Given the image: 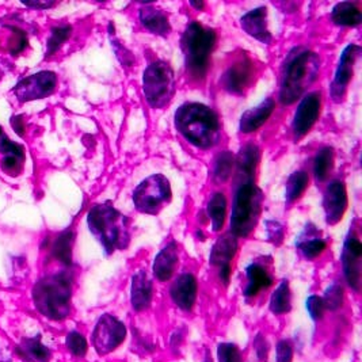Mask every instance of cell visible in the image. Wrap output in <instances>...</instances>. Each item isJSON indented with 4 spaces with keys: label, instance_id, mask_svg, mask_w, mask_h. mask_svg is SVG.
<instances>
[{
    "label": "cell",
    "instance_id": "cell-1",
    "mask_svg": "<svg viewBox=\"0 0 362 362\" xmlns=\"http://www.w3.org/2000/svg\"><path fill=\"white\" fill-rule=\"evenodd\" d=\"M320 57L313 50L298 47L291 50L282 66L280 102L292 105L301 98L317 79Z\"/></svg>",
    "mask_w": 362,
    "mask_h": 362
},
{
    "label": "cell",
    "instance_id": "cell-2",
    "mask_svg": "<svg viewBox=\"0 0 362 362\" xmlns=\"http://www.w3.org/2000/svg\"><path fill=\"white\" fill-rule=\"evenodd\" d=\"M175 127L190 144L201 149L214 147L221 134L218 115L209 106L197 102L182 105L175 113Z\"/></svg>",
    "mask_w": 362,
    "mask_h": 362
},
{
    "label": "cell",
    "instance_id": "cell-3",
    "mask_svg": "<svg viewBox=\"0 0 362 362\" xmlns=\"http://www.w3.org/2000/svg\"><path fill=\"white\" fill-rule=\"evenodd\" d=\"M129 218L110 202L94 205L87 214V226L107 255L129 246Z\"/></svg>",
    "mask_w": 362,
    "mask_h": 362
},
{
    "label": "cell",
    "instance_id": "cell-4",
    "mask_svg": "<svg viewBox=\"0 0 362 362\" xmlns=\"http://www.w3.org/2000/svg\"><path fill=\"white\" fill-rule=\"evenodd\" d=\"M216 40L217 35L214 29L205 28L197 21L192 22L182 34L181 47L185 54V66L193 79L202 81L206 76Z\"/></svg>",
    "mask_w": 362,
    "mask_h": 362
},
{
    "label": "cell",
    "instance_id": "cell-5",
    "mask_svg": "<svg viewBox=\"0 0 362 362\" xmlns=\"http://www.w3.org/2000/svg\"><path fill=\"white\" fill-rule=\"evenodd\" d=\"M71 296L72 285L66 273L47 276L34 285V305L50 320L66 319L71 313Z\"/></svg>",
    "mask_w": 362,
    "mask_h": 362
},
{
    "label": "cell",
    "instance_id": "cell-6",
    "mask_svg": "<svg viewBox=\"0 0 362 362\" xmlns=\"http://www.w3.org/2000/svg\"><path fill=\"white\" fill-rule=\"evenodd\" d=\"M264 194L254 182H243L236 190L232 214L230 233L236 238H247L258 224L262 211Z\"/></svg>",
    "mask_w": 362,
    "mask_h": 362
},
{
    "label": "cell",
    "instance_id": "cell-7",
    "mask_svg": "<svg viewBox=\"0 0 362 362\" xmlns=\"http://www.w3.org/2000/svg\"><path fill=\"white\" fill-rule=\"evenodd\" d=\"M143 91L151 107H165L175 94L174 69L162 60L151 63L143 75Z\"/></svg>",
    "mask_w": 362,
    "mask_h": 362
},
{
    "label": "cell",
    "instance_id": "cell-8",
    "mask_svg": "<svg viewBox=\"0 0 362 362\" xmlns=\"http://www.w3.org/2000/svg\"><path fill=\"white\" fill-rule=\"evenodd\" d=\"M173 198L170 181L162 174L146 178L133 192V204L141 214H158Z\"/></svg>",
    "mask_w": 362,
    "mask_h": 362
},
{
    "label": "cell",
    "instance_id": "cell-9",
    "mask_svg": "<svg viewBox=\"0 0 362 362\" xmlns=\"http://www.w3.org/2000/svg\"><path fill=\"white\" fill-rule=\"evenodd\" d=\"M127 338V326L113 315H102L94 327L91 341L100 356L115 351Z\"/></svg>",
    "mask_w": 362,
    "mask_h": 362
},
{
    "label": "cell",
    "instance_id": "cell-10",
    "mask_svg": "<svg viewBox=\"0 0 362 362\" xmlns=\"http://www.w3.org/2000/svg\"><path fill=\"white\" fill-rule=\"evenodd\" d=\"M57 87V75L52 71H41L17 83L13 88L19 102H30L35 99L47 98Z\"/></svg>",
    "mask_w": 362,
    "mask_h": 362
},
{
    "label": "cell",
    "instance_id": "cell-11",
    "mask_svg": "<svg viewBox=\"0 0 362 362\" xmlns=\"http://www.w3.org/2000/svg\"><path fill=\"white\" fill-rule=\"evenodd\" d=\"M360 52H361L360 47L356 44H349L342 52L338 66H337L335 75H334V81L329 87L331 97L334 100L341 102L345 97L347 87H349L350 81L353 78V74H354V66L357 63Z\"/></svg>",
    "mask_w": 362,
    "mask_h": 362
},
{
    "label": "cell",
    "instance_id": "cell-12",
    "mask_svg": "<svg viewBox=\"0 0 362 362\" xmlns=\"http://www.w3.org/2000/svg\"><path fill=\"white\" fill-rule=\"evenodd\" d=\"M362 243L354 230H350L342 252V266L347 285L356 292L361 286Z\"/></svg>",
    "mask_w": 362,
    "mask_h": 362
},
{
    "label": "cell",
    "instance_id": "cell-13",
    "mask_svg": "<svg viewBox=\"0 0 362 362\" xmlns=\"http://www.w3.org/2000/svg\"><path fill=\"white\" fill-rule=\"evenodd\" d=\"M320 107H322V97L319 93H310L300 102L292 122L295 140H301L313 129L315 122L319 118Z\"/></svg>",
    "mask_w": 362,
    "mask_h": 362
},
{
    "label": "cell",
    "instance_id": "cell-14",
    "mask_svg": "<svg viewBox=\"0 0 362 362\" xmlns=\"http://www.w3.org/2000/svg\"><path fill=\"white\" fill-rule=\"evenodd\" d=\"M254 64L250 59H240L233 63L221 76V86L233 95H242L252 82Z\"/></svg>",
    "mask_w": 362,
    "mask_h": 362
},
{
    "label": "cell",
    "instance_id": "cell-15",
    "mask_svg": "<svg viewBox=\"0 0 362 362\" xmlns=\"http://www.w3.org/2000/svg\"><path fill=\"white\" fill-rule=\"evenodd\" d=\"M323 209L329 226H335L344 218L347 209V190L344 182H331L327 186L323 196Z\"/></svg>",
    "mask_w": 362,
    "mask_h": 362
},
{
    "label": "cell",
    "instance_id": "cell-16",
    "mask_svg": "<svg viewBox=\"0 0 362 362\" xmlns=\"http://www.w3.org/2000/svg\"><path fill=\"white\" fill-rule=\"evenodd\" d=\"M197 279L192 273H183L174 281L170 295L174 304L185 313L193 310L197 300Z\"/></svg>",
    "mask_w": 362,
    "mask_h": 362
},
{
    "label": "cell",
    "instance_id": "cell-17",
    "mask_svg": "<svg viewBox=\"0 0 362 362\" xmlns=\"http://www.w3.org/2000/svg\"><path fill=\"white\" fill-rule=\"evenodd\" d=\"M240 25H242V29L255 40L264 44H270L273 41V35L267 28L266 7H258L248 11L247 14L240 18Z\"/></svg>",
    "mask_w": 362,
    "mask_h": 362
},
{
    "label": "cell",
    "instance_id": "cell-18",
    "mask_svg": "<svg viewBox=\"0 0 362 362\" xmlns=\"http://www.w3.org/2000/svg\"><path fill=\"white\" fill-rule=\"evenodd\" d=\"M178 262H180V258H178V247H177V245L175 243L167 245L155 257L153 266H152L155 279L160 281V282L171 280L173 276L177 272Z\"/></svg>",
    "mask_w": 362,
    "mask_h": 362
},
{
    "label": "cell",
    "instance_id": "cell-19",
    "mask_svg": "<svg viewBox=\"0 0 362 362\" xmlns=\"http://www.w3.org/2000/svg\"><path fill=\"white\" fill-rule=\"evenodd\" d=\"M152 281L149 280L148 274L144 270L133 274L131 282V304L133 310L141 313L147 310L152 303Z\"/></svg>",
    "mask_w": 362,
    "mask_h": 362
},
{
    "label": "cell",
    "instance_id": "cell-20",
    "mask_svg": "<svg viewBox=\"0 0 362 362\" xmlns=\"http://www.w3.org/2000/svg\"><path fill=\"white\" fill-rule=\"evenodd\" d=\"M274 107H276V100L273 98H266L257 107H252L247 112H245L240 117V122H239L240 132L252 133L258 131L270 118V115L274 112Z\"/></svg>",
    "mask_w": 362,
    "mask_h": 362
},
{
    "label": "cell",
    "instance_id": "cell-21",
    "mask_svg": "<svg viewBox=\"0 0 362 362\" xmlns=\"http://www.w3.org/2000/svg\"><path fill=\"white\" fill-rule=\"evenodd\" d=\"M139 18L141 25L152 34L167 37L171 32V25L167 14L153 6L146 4L144 7H141L139 11Z\"/></svg>",
    "mask_w": 362,
    "mask_h": 362
},
{
    "label": "cell",
    "instance_id": "cell-22",
    "mask_svg": "<svg viewBox=\"0 0 362 362\" xmlns=\"http://www.w3.org/2000/svg\"><path fill=\"white\" fill-rule=\"evenodd\" d=\"M259 159H261V151L257 144L247 143L240 148L236 159V165L239 171V180L242 183L254 182L252 180L255 175V170L259 163Z\"/></svg>",
    "mask_w": 362,
    "mask_h": 362
},
{
    "label": "cell",
    "instance_id": "cell-23",
    "mask_svg": "<svg viewBox=\"0 0 362 362\" xmlns=\"http://www.w3.org/2000/svg\"><path fill=\"white\" fill-rule=\"evenodd\" d=\"M236 251H238V239L235 235L227 232L221 235L214 243V248L211 251L209 262L218 269L224 266H230V261L233 259Z\"/></svg>",
    "mask_w": 362,
    "mask_h": 362
},
{
    "label": "cell",
    "instance_id": "cell-24",
    "mask_svg": "<svg viewBox=\"0 0 362 362\" xmlns=\"http://www.w3.org/2000/svg\"><path fill=\"white\" fill-rule=\"evenodd\" d=\"M246 276H247V286L245 289V296L248 298L257 296L259 292L273 285L272 276L261 264H250L246 269Z\"/></svg>",
    "mask_w": 362,
    "mask_h": 362
},
{
    "label": "cell",
    "instance_id": "cell-25",
    "mask_svg": "<svg viewBox=\"0 0 362 362\" xmlns=\"http://www.w3.org/2000/svg\"><path fill=\"white\" fill-rule=\"evenodd\" d=\"M331 19L337 26L356 28L361 25L362 13L357 3L342 1L338 3L331 13Z\"/></svg>",
    "mask_w": 362,
    "mask_h": 362
},
{
    "label": "cell",
    "instance_id": "cell-26",
    "mask_svg": "<svg viewBox=\"0 0 362 362\" xmlns=\"http://www.w3.org/2000/svg\"><path fill=\"white\" fill-rule=\"evenodd\" d=\"M16 350L18 356L26 362H48L50 360V350L41 344L40 337L23 339Z\"/></svg>",
    "mask_w": 362,
    "mask_h": 362
},
{
    "label": "cell",
    "instance_id": "cell-27",
    "mask_svg": "<svg viewBox=\"0 0 362 362\" xmlns=\"http://www.w3.org/2000/svg\"><path fill=\"white\" fill-rule=\"evenodd\" d=\"M297 250L300 251V254L305 258L313 261L315 258H317L326 247L327 243L325 239H322L317 235H313V232L308 230V232H303V235L300 236V239L297 240Z\"/></svg>",
    "mask_w": 362,
    "mask_h": 362
},
{
    "label": "cell",
    "instance_id": "cell-28",
    "mask_svg": "<svg viewBox=\"0 0 362 362\" xmlns=\"http://www.w3.org/2000/svg\"><path fill=\"white\" fill-rule=\"evenodd\" d=\"M206 212L211 218L214 230H221L227 216V198L223 193H214L209 199Z\"/></svg>",
    "mask_w": 362,
    "mask_h": 362
},
{
    "label": "cell",
    "instance_id": "cell-29",
    "mask_svg": "<svg viewBox=\"0 0 362 362\" xmlns=\"http://www.w3.org/2000/svg\"><path fill=\"white\" fill-rule=\"evenodd\" d=\"M270 311L274 315H285L292 310V293L289 281L284 280L270 298Z\"/></svg>",
    "mask_w": 362,
    "mask_h": 362
},
{
    "label": "cell",
    "instance_id": "cell-30",
    "mask_svg": "<svg viewBox=\"0 0 362 362\" xmlns=\"http://www.w3.org/2000/svg\"><path fill=\"white\" fill-rule=\"evenodd\" d=\"M72 246H74V232L72 230H63L53 243V247H52L53 257L66 266H71Z\"/></svg>",
    "mask_w": 362,
    "mask_h": 362
},
{
    "label": "cell",
    "instance_id": "cell-31",
    "mask_svg": "<svg viewBox=\"0 0 362 362\" xmlns=\"http://www.w3.org/2000/svg\"><path fill=\"white\" fill-rule=\"evenodd\" d=\"M310 183V177L305 171H296L293 173L289 180L286 182V189H285V199L288 204L296 202L298 198L303 196L305 192L307 186Z\"/></svg>",
    "mask_w": 362,
    "mask_h": 362
},
{
    "label": "cell",
    "instance_id": "cell-32",
    "mask_svg": "<svg viewBox=\"0 0 362 362\" xmlns=\"http://www.w3.org/2000/svg\"><path fill=\"white\" fill-rule=\"evenodd\" d=\"M334 163V151L329 147H325L316 153L313 162V174L317 182H323L329 175Z\"/></svg>",
    "mask_w": 362,
    "mask_h": 362
},
{
    "label": "cell",
    "instance_id": "cell-33",
    "mask_svg": "<svg viewBox=\"0 0 362 362\" xmlns=\"http://www.w3.org/2000/svg\"><path fill=\"white\" fill-rule=\"evenodd\" d=\"M233 167V155L224 151L217 155L214 165V181L216 183H226L230 180Z\"/></svg>",
    "mask_w": 362,
    "mask_h": 362
},
{
    "label": "cell",
    "instance_id": "cell-34",
    "mask_svg": "<svg viewBox=\"0 0 362 362\" xmlns=\"http://www.w3.org/2000/svg\"><path fill=\"white\" fill-rule=\"evenodd\" d=\"M72 33V28L69 25H62L52 29V33L47 42V57L54 54L57 50L62 48V45L69 38Z\"/></svg>",
    "mask_w": 362,
    "mask_h": 362
},
{
    "label": "cell",
    "instance_id": "cell-35",
    "mask_svg": "<svg viewBox=\"0 0 362 362\" xmlns=\"http://www.w3.org/2000/svg\"><path fill=\"white\" fill-rule=\"evenodd\" d=\"M325 308L329 311H337L344 304V288L339 282L331 284L325 292V296L322 297Z\"/></svg>",
    "mask_w": 362,
    "mask_h": 362
},
{
    "label": "cell",
    "instance_id": "cell-36",
    "mask_svg": "<svg viewBox=\"0 0 362 362\" xmlns=\"http://www.w3.org/2000/svg\"><path fill=\"white\" fill-rule=\"evenodd\" d=\"M66 344L68 350L76 357H84L87 350H88L86 338L78 331H71L66 335Z\"/></svg>",
    "mask_w": 362,
    "mask_h": 362
},
{
    "label": "cell",
    "instance_id": "cell-37",
    "mask_svg": "<svg viewBox=\"0 0 362 362\" xmlns=\"http://www.w3.org/2000/svg\"><path fill=\"white\" fill-rule=\"evenodd\" d=\"M218 362H243L239 347L233 344H220L217 346Z\"/></svg>",
    "mask_w": 362,
    "mask_h": 362
},
{
    "label": "cell",
    "instance_id": "cell-38",
    "mask_svg": "<svg viewBox=\"0 0 362 362\" xmlns=\"http://www.w3.org/2000/svg\"><path fill=\"white\" fill-rule=\"evenodd\" d=\"M10 29L13 34L8 38V50L13 56H18L19 53H22V50L28 47V35L23 30H21L18 28L10 26Z\"/></svg>",
    "mask_w": 362,
    "mask_h": 362
},
{
    "label": "cell",
    "instance_id": "cell-39",
    "mask_svg": "<svg viewBox=\"0 0 362 362\" xmlns=\"http://www.w3.org/2000/svg\"><path fill=\"white\" fill-rule=\"evenodd\" d=\"M25 159L18 156H3L0 162V168L8 177H18L22 173V165Z\"/></svg>",
    "mask_w": 362,
    "mask_h": 362
},
{
    "label": "cell",
    "instance_id": "cell-40",
    "mask_svg": "<svg viewBox=\"0 0 362 362\" xmlns=\"http://www.w3.org/2000/svg\"><path fill=\"white\" fill-rule=\"evenodd\" d=\"M305 304H307V311L310 313V316L313 317V320L317 322L323 317L326 308H325L322 297L317 296V295H311L307 298Z\"/></svg>",
    "mask_w": 362,
    "mask_h": 362
},
{
    "label": "cell",
    "instance_id": "cell-41",
    "mask_svg": "<svg viewBox=\"0 0 362 362\" xmlns=\"http://www.w3.org/2000/svg\"><path fill=\"white\" fill-rule=\"evenodd\" d=\"M110 41H112V47H113V49H115V56H117V59L119 60V63H121L122 66H127V68L132 66L133 64H134V56H133L132 52L127 49L119 41H117L113 37H112Z\"/></svg>",
    "mask_w": 362,
    "mask_h": 362
},
{
    "label": "cell",
    "instance_id": "cell-42",
    "mask_svg": "<svg viewBox=\"0 0 362 362\" xmlns=\"http://www.w3.org/2000/svg\"><path fill=\"white\" fill-rule=\"evenodd\" d=\"M266 230H267V239L273 242V245H280L284 239V228L280 223L269 220L266 223Z\"/></svg>",
    "mask_w": 362,
    "mask_h": 362
},
{
    "label": "cell",
    "instance_id": "cell-43",
    "mask_svg": "<svg viewBox=\"0 0 362 362\" xmlns=\"http://www.w3.org/2000/svg\"><path fill=\"white\" fill-rule=\"evenodd\" d=\"M276 358H277V362L293 361V347L288 341H280L277 344Z\"/></svg>",
    "mask_w": 362,
    "mask_h": 362
},
{
    "label": "cell",
    "instance_id": "cell-44",
    "mask_svg": "<svg viewBox=\"0 0 362 362\" xmlns=\"http://www.w3.org/2000/svg\"><path fill=\"white\" fill-rule=\"evenodd\" d=\"M254 349H255V353H257L258 358L261 361H266L267 354H269V345H267V341H266V338L262 334L257 335V338L254 341Z\"/></svg>",
    "mask_w": 362,
    "mask_h": 362
},
{
    "label": "cell",
    "instance_id": "cell-45",
    "mask_svg": "<svg viewBox=\"0 0 362 362\" xmlns=\"http://www.w3.org/2000/svg\"><path fill=\"white\" fill-rule=\"evenodd\" d=\"M21 3L28 6V7H32V8H50V7H53L56 4V1H42V0H38V1L22 0Z\"/></svg>",
    "mask_w": 362,
    "mask_h": 362
},
{
    "label": "cell",
    "instance_id": "cell-46",
    "mask_svg": "<svg viewBox=\"0 0 362 362\" xmlns=\"http://www.w3.org/2000/svg\"><path fill=\"white\" fill-rule=\"evenodd\" d=\"M11 125L14 128V131L17 132L18 136H23L26 129H25V122H23V117L22 115H14L11 118Z\"/></svg>",
    "mask_w": 362,
    "mask_h": 362
},
{
    "label": "cell",
    "instance_id": "cell-47",
    "mask_svg": "<svg viewBox=\"0 0 362 362\" xmlns=\"http://www.w3.org/2000/svg\"><path fill=\"white\" fill-rule=\"evenodd\" d=\"M230 272H232L230 266H224V267L218 269V277H220V280L226 286H228V284H230Z\"/></svg>",
    "mask_w": 362,
    "mask_h": 362
},
{
    "label": "cell",
    "instance_id": "cell-48",
    "mask_svg": "<svg viewBox=\"0 0 362 362\" xmlns=\"http://www.w3.org/2000/svg\"><path fill=\"white\" fill-rule=\"evenodd\" d=\"M0 362H11V357L7 350L0 345Z\"/></svg>",
    "mask_w": 362,
    "mask_h": 362
},
{
    "label": "cell",
    "instance_id": "cell-49",
    "mask_svg": "<svg viewBox=\"0 0 362 362\" xmlns=\"http://www.w3.org/2000/svg\"><path fill=\"white\" fill-rule=\"evenodd\" d=\"M190 6H192V7H194V8H197V10H201V8H204L205 1H196V0H192V1H190Z\"/></svg>",
    "mask_w": 362,
    "mask_h": 362
}]
</instances>
